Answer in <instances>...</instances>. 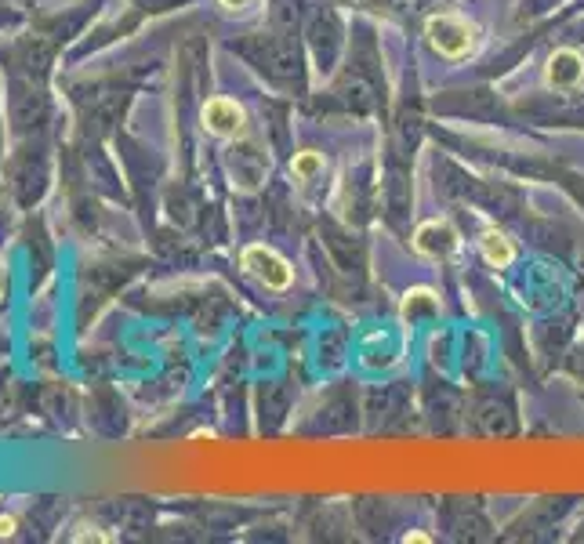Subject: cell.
<instances>
[{
	"label": "cell",
	"instance_id": "cell-7",
	"mask_svg": "<svg viewBox=\"0 0 584 544\" xmlns=\"http://www.w3.org/2000/svg\"><path fill=\"white\" fill-rule=\"evenodd\" d=\"M291 171L302 178V182H312L316 175H323V153H316V149H302V153H294Z\"/></svg>",
	"mask_w": 584,
	"mask_h": 544
},
{
	"label": "cell",
	"instance_id": "cell-1",
	"mask_svg": "<svg viewBox=\"0 0 584 544\" xmlns=\"http://www.w3.org/2000/svg\"><path fill=\"white\" fill-rule=\"evenodd\" d=\"M425 37L443 59H465L476 44V30L461 15H432L429 26H425Z\"/></svg>",
	"mask_w": 584,
	"mask_h": 544
},
{
	"label": "cell",
	"instance_id": "cell-5",
	"mask_svg": "<svg viewBox=\"0 0 584 544\" xmlns=\"http://www.w3.org/2000/svg\"><path fill=\"white\" fill-rule=\"evenodd\" d=\"M584 80V59L577 55L574 48H559L552 51V59L545 66V84L555 91H570V88H581Z\"/></svg>",
	"mask_w": 584,
	"mask_h": 544
},
{
	"label": "cell",
	"instance_id": "cell-2",
	"mask_svg": "<svg viewBox=\"0 0 584 544\" xmlns=\"http://www.w3.org/2000/svg\"><path fill=\"white\" fill-rule=\"evenodd\" d=\"M240 262H244V269L251 272L258 283H265L269 291H287V287L294 283L291 262H287L283 254H276L273 247H265V243H251V247H244Z\"/></svg>",
	"mask_w": 584,
	"mask_h": 544
},
{
	"label": "cell",
	"instance_id": "cell-3",
	"mask_svg": "<svg viewBox=\"0 0 584 544\" xmlns=\"http://www.w3.org/2000/svg\"><path fill=\"white\" fill-rule=\"evenodd\" d=\"M200 120H204L207 135L222 138V142H240L247 135V113L236 98L225 95L207 98L204 109H200Z\"/></svg>",
	"mask_w": 584,
	"mask_h": 544
},
{
	"label": "cell",
	"instance_id": "cell-6",
	"mask_svg": "<svg viewBox=\"0 0 584 544\" xmlns=\"http://www.w3.org/2000/svg\"><path fill=\"white\" fill-rule=\"evenodd\" d=\"M479 251L487 258L494 269H508V265L516 262V247L508 240L505 233H497V229H487V233L479 236Z\"/></svg>",
	"mask_w": 584,
	"mask_h": 544
},
{
	"label": "cell",
	"instance_id": "cell-9",
	"mask_svg": "<svg viewBox=\"0 0 584 544\" xmlns=\"http://www.w3.org/2000/svg\"><path fill=\"white\" fill-rule=\"evenodd\" d=\"M218 4H222V8H229V11H244L251 0H218Z\"/></svg>",
	"mask_w": 584,
	"mask_h": 544
},
{
	"label": "cell",
	"instance_id": "cell-4",
	"mask_svg": "<svg viewBox=\"0 0 584 544\" xmlns=\"http://www.w3.org/2000/svg\"><path fill=\"white\" fill-rule=\"evenodd\" d=\"M458 229L450 222H443V218H432V222L418 225V233H414V247H418V254H425V258H450V254L458 251Z\"/></svg>",
	"mask_w": 584,
	"mask_h": 544
},
{
	"label": "cell",
	"instance_id": "cell-8",
	"mask_svg": "<svg viewBox=\"0 0 584 544\" xmlns=\"http://www.w3.org/2000/svg\"><path fill=\"white\" fill-rule=\"evenodd\" d=\"M19 530V519L15 515H0V537H11Z\"/></svg>",
	"mask_w": 584,
	"mask_h": 544
}]
</instances>
